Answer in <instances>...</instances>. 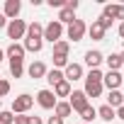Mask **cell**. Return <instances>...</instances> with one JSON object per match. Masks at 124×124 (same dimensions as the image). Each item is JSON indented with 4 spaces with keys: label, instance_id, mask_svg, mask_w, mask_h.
Segmentation results:
<instances>
[{
    "label": "cell",
    "instance_id": "6da1fadb",
    "mask_svg": "<svg viewBox=\"0 0 124 124\" xmlns=\"http://www.w3.org/2000/svg\"><path fill=\"white\" fill-rule=\"evenodd\" d=\"M5 29H8V37L12 39V44H17V39H24V34H27V22L24 20H10Z\"/></svg>",
    "mask_w": 124,
    "mask_h": 124
},
{
    "label": "cell",
    "instance_id": "7a4b0ae2",
    "mask_svg": "<svg viewBox=\"0 0 124 124\" xmlns=\"http://www.w3.org/2000/svg\"><path fill=\"white\" fill-rule=\"evenodd\" d=\"M61 37H63V24L61 22H56V20H51L46 27H44V41H51V44H56V41H61Z\"/></svg>",
    "mask_w": 124,
    "mask_h": 124
},
{
    "label": "cell",
    "instance_id": "3957f363",
    "mask_svg": "<svg viewBox=\"0 0 124 124\" xmlns=\"http://www.w3.org/2000/svg\"><path fill=\"white\" fill-rule=\"evenodd\" d=\"M32 105H34V97L27 95V93H22V95H17L12 100V114H27L32 109Z\"/></svg>",
    "mask_w": 124,
    "mask_h": 124
},
{
    "label": "cell",
    "instance_id": "277c9868",
    "mask_svg": "<svg viewBox=\"0 0 124 124\" xmlns=\"http://www.w3.org/2000/svg\"><path fill=\"white\" fill-rule=\"evenodd\" d=\"M68 105H71V109H73V112H78V114H80V112L90 105V100H88V95H85L83 90H73V93L68 95Z\"/></svg>",
    "mask_w": 124,
    "mask_h": 124
},
{
    "label": "cell",
    "instance_id": "5b68a950",
    "mask_svg": "<svg viewBox=\"0 0 124 124\" xmlns=\"http://www.w3.org/2000/svg\"><path fill=\"white\" fill-rule=\"evenodd\" d=\"M85 34H88V24H85L83 20H76L73 24H68V27H66V37H68L71 41H80Z\"/></svg>",
    "mask_w": 124,
    "mask_h": 124
},
{
    "label": "cell",
    "instance_id": "8992f818",
    "mask_svg": "<svg viewBox=\"0 0 124 124\" xmlns=\"http://www.w3.org/2000/svg\"><path fill=\"white\" fill-rule=\"evenodd\" d=\"M34 100L39 102V107H41V109H54V107H56V102H58V100H56V95H54V90H49V88L39 90Z\"/></svg>",
    "mask_w": 124,
    "mask_h": 124
},
{
    "label": "cell",
    "instance_id": "52a82bcc",
    "mask_svg": "<svg viewBox=\"0 0 124 124\" xmlns=\"http://www.w3.org/2000/svg\"><path fill=\"white\" fill-rule=\"evenodd\" d=\"M122 80H124V76H122L119 71H107V73L102 76V88L107 85L109 90H119V85H122Z\"/></svg>",
    "mask_w": 124,
    "mask_h": 124
},
{
    "label": "cell",
    "instance_id": "ba28073f",
    "mask_svg": "<svg viewBox=\"0 0 124 124\" xmlns=\"http://www.w3.org/2000/svg\"><path fill=\"white\" fill-rule=\"evenodd\" d=\"M102 17H107V20H122L124 22V5H112V3H107L105 8H102Z\"/></svg>",
    "mask_w": 124,
    "mask_h": 124
},
{
    "label": "cell",
    "instance_id": "9c48e42d",
    "mask_svg": "<svg viewBox=\"0 0 124 124\" xmlns=\"http://www.w3.org/2000/svg\"><path fill=\"white\" fill-rule=\"evenodd\" d=\"M20 10H22V3H20V0H5L3 15H5L8 22H10V20H17V17H20Z\"/></svg>",
    "mask_w": 124,
    "mask_h": 124
},
{
    "label": "cell",
    "instance_id": "30bf717a",
    "mask_svg": "<svg viewBox=\"0 0 124 124\" xmlns=\"http://www.w3.org/2000/svg\"><path fill=\"white\" fill-rule=\"evenodd\" d=\"M24 46L22 44H10L8 49H5V56L10 58V61H15V63H22V61H24Z\"/></svg>",
    "mask_w": 124,
    "mask_h": 124
},
{
    "label": "cell",
    "instance_id": "8fae6325",
    "mask_svg": "<svg viewBox=\"0 0 124 124\" xmlns=\"http://www.w3.org/2000/svg\"><path fill=\"white\" fill-rule=\"evenodd\" d=\"M80 78H83V66L80 63H68L63 68V80L73 83V80H80Z\"/></svg>",
    "mask_w": 124,
    "mask_h": 124
},
{
    "label": "cell",
    "instance_id": "7c38bea8",
    "mask_svg": "<svg viewBox=\"0 0 124 124\" xmlns=\"http://www.w3.org/2000/svg\"><path fill=\"white\" fill-rule=\"evenodd\" d=\"M83 93L88 95V100H90V97H100V95H102V83H100V80H90V78H85V88H83Z\"/></svg>",
    "mask_w": 124,
    "mask_h": 124
},
{
    "label": "cell",
    "instance_id": "4fadbf2b",
    "mask_svg": "<svg viewBox=\"0 0 124 124\" xmlns=\"http://www.w3.org/2000/svg\"><path fill=\"white\" fill-rule=\"evenodd\" d=\"M102 61H105V54H102V51H97V49L85 51V63H88L90 68H100Z\"/></svg>",
    "mask_w": 124,
    "mask_h": 124
},
{
    "label": "cell",
    "instance_id": "5bb4252c",
    "mask_svg": "<svg viewBox=\"0 0 124 124\" xmlns=\"http://www.w3.org/2000/svg\"><path fill=\"white\" fill-rule=\"evenodd\" d=\"M27 73H29V78H34V80H39V78H46V66L41 63V61H34V63H29Z\"/></svg>",
    "mask_w": 124,
    "mask_h": 124
},
{
    "label": "cell",
    "instance_id": "9a60e30c",
    "mask_svg": "<svg viewBox=\"0 0 124 124\" xmlns=\"http://www.w3.org/2000/svg\"><path fill=\"white\" fill-rule=\"evenodd\" d=\"M76 20H78V17H76V12H73V10L61 8V10H58V20H56V22H61L63 27H68V24H73Z\"/></svg>",
    "mask_w": 124,
    "mask_h": 124
},
{
    "label": "cell",
    "instance_id": "2e32d148",
    "mask_svg": "<svg viewBox=\"0 0 124 124\" xmlns=\"http://www.w3.org/2000/svg\"><path fill=\"white\" fill-rule=\"evenodd\" d=\"M24 37L41 39V37H44V24H41V22H37V20H34V22H29V24H27V34H24Z\"/></svg>",
    "mask_w": 124,
    "mask_h": 124
},
{
    "label": "cell",
    "instance_id": "e0dca14e",
    "mask_svg": "<svg viewBox=\"0 0 124 124\" xmlns=\"http://www.w3.org/2000/svg\"><path fill=\"white\" fill-rule=\"evenodd\" d=\"M51 90H54L56 100H58V97H68V95L73 93V88H71V83H68V80H61V83H58V85H54Z\"/></svg>",
    "mask_w": 124,
    "mask_h": 124
},
{
    "label": "cell",
    "instance_id": "ac0fdd59",
    "mask_svg": "<svg viewBox=\"0 0 124 124\" xmlns=\"http://www.w3.org/2000/svg\"><path fill=\"white\" fill-rule=\"evenodd\" d=\"M88 34H90V39H95V41H102V39H105V29H102V24H100L97 20H93V24L88 27Z\"/></svg>",
    "mask_w": 124,
    "mask_h": 124
},
{
    "label": "cell",
    "instance_id": "d6986e66",
    "mask_svg": "<svg viewBox=\"0 0 124 124\" xmlns=\"http://www.w3.org/2000/svg\"><path fill=\"white\" fill-rule=\"evenodd\" d=\"M24 51H32V54H39L41 46H44V39H32V37H24Z\"/></svg>",
    "mask_w": 124,
    "mask_h": 124
},
{
    "label": "cell",
    "instance_id": "ffe728a7",
    "mask_svg": "<svg viewBox=\"0 0 124 124\" xmlns=\"http://www.w3.org/2000/svg\"><path fill=\"white\" fill-rule=\"evenodd\" d=\"M107 105H109L112 109L122 107V105H124V93H119V90H109V95H107Z\"/></svg>",
    "mask_w": 124,
    "mask_h": 124
},
{
    "label": "cell",
    "instance_id": "44dd1931",
    "mask_svg": "<svg viewBox=\"0 0 124 124\" xmlns=\"http://www.w3.org/2000/svg\"><path fill=\"white\" fill-rule=\"evenodd\" d=\"M71 114H73V109H71L68 102H56V107H54V117L66 119V117H71Z\"/></svg>",
    "mask_w": 124,
    "mask_h": 124
},
{
    "label": "cell",
    "instance_id": "7402d4cb",
    "mask_svg": "<svg viewBox=\"0 0 124 124\" xmlns=\"http://www.w3.org/2000/svg\"><path fill=\"white\" fill-rule=\"evenodd\" d=\"M97 117H100L102 122H112V119H117V109H112L109 105H102V107L97 109Z\"/></svg>",
    "mask_w": 124,
    "mask_h": 124
},
{
    "label": "cell",
    "instance_id": "603a6c76",
    "mask_svg": "<svg viewBox=\"0 0 124 124\" xmlns=\"http://www.w3.org/2000/svg\"><path fill=\"white\" fill-rule=\"evenodd\" d=\"M68 51H71V41L68 39H61V41L54 44V56H68Z\"/></svg>",
    "mask_w": 124,
    "mask_h": 124
},
{
    "label": "cell",
    "instance_id": "cb8c5ba5",
    "mask_svg": "<svg viewBox=\"0 0 124 124\" xmlns=\"http://www.w3.org/2000/svg\"><path fill=\"white\" fill-rule=\"evenodd\" d=\"M46 80H49V85H51V88H54V85H58L61 80H63V71H58V68L46 71Z\"/></svg>",
    "mask_w": 124,
    "mask_h": 124
},
{
    "label": "cell",
    "instance_id": "d4e9b609",
    "mask_svg": "<svg viewBox=\"0 0 124 124\" xmlns=\"http://www.w3.org/2000/svg\"><path fill=\"white\" fill-rule=\"evenodd\" d=\"M105 63H107V68H109V71H119V68H122L119 54H109V56H105Z\"/></svg>",
    "mask_w": 124,
    "mask_h": 124
},
{
    "label": "cell",
    "instance_id": "484cf974",
    "mask_svg": "<svg viewBox=\"0 0 124 124\" xmlns=\"http://www.w3.org/2000/svg\"><path fill=\"white\" fill-rule=\"evenodd\" d=\"M95 117H97V109H95L93 105H88V107H85V109L80 112V119H83V124H90V122H93Z\"/></svg>",
    "mask_w": 124,
    "mask_h": 124
},
{
    "label": "cell",
    "instance_id": "4316f807",
    "mask_svg": "<svg viewBox=\"0 0 124 124\" xmlns=\"http://www.w3.org/2000/svg\"><path fill=\"white\" fill-rule=\"evenodd\" d=\"M22 73H24V66L10 61V76H12V78H22Z\"/></svg>",
    "mask_w": 124,
    "mask_h": 124
},
{
    "label": "cell",
    "instance_id": "83f0119b",
    "mask_svg": "<svg viewBox=\"0 0 124 124\" xmlns=\"http://www.w3.org/2000/svg\"><path fill=\"white\" fill-rule=\"evenodd\" d=\"M0 124H15L12 109H3V112H0Z\"/></svg>",
    "mask_w": 124,
    "mask_h": 124
},
{
    "label": "cell",
    "instance_id": "f1b7e54d",
    "mask_svg": "<svg viewBox=\"0 0 124 124\" xmlns=\"http://www.w3.org/2000/svg\"><path fill=\"white\" fill-rule=\"evenodd\" d=\"M51 58H54V68H58V71H61V68H66V66L71 63L68 56H51Z\"/></svg>",
    "mask_w": 124,
    "mask_h": 124
},
{
    "label": "cell",
    "instance_id": "f546056e",
    "mask_svg": "<svg viewBox=\"0 0 124 124\" xmlns=\"http://www.w3.org/2000/svg\"><path fill=\"white\" fill-rule=\"evenodd\" d=\"M8 93H10V83H8L5 78H0V97H5Z\"/></svg>",
    "mask_w": 124,
    "mask_h": 124
},
{
    "label": "cell",
    "instance_id": "4dcf8cb0",
    "mask_svg": "<svg viewBox=\"0 0 124 124\" xmlns=\"http://www.w3.org/2000/svg\"><path fill=\"white\" fill-rule=\"evenodd\" d=\"M15 124H29V114H15Z\"/></svg>",
    "mask_w": 124,
    "mask_h": 124
},
{
    "label": "cell",
    "instance_id": "1f68e13d",
    "mask_svg": "<svg viewBox=\"0 0 124 124\" xmlns=\"http://www.w3.org/2000/svg\"><path fill=\"white\" fill-rule=\"evenodd\" d=\"M78 5H80L78 0H66V5H63V8H68V10H73V12H76V10H78Z\"/></svg>",
    "mask_w": 124,
    "mask_h": 124
},
{
    "label": "cell",
    "instance_id": "d6a6232c",
    "mask_svg": "<svg viewBox=\"0 0 124 124\" xmlns=\"http://www.w3.org/2000/svg\"><path fill=\"white\" fill-rule=\"evenodd\" d=\"M97 22H100V24H102V29H105V32H107V29H109V27H112V20H107V17H100V20H97Z\"/></svg>",
    "mask_w": 124,
    "mask_h": 124
},
{
    "label": "cell",
    "instance_id": "836d02e7",
    "mask_svg": "<svg viewBox=\"0 0 124 124\" xmlns=\"http://www.w3.org/2000/svg\"><path fill=\"white\" fill-rule=\"evenodd\" d=\"M49 5H51V8H58V10H61V8L66 5V0H49Z\"/></svg>",
    "mask_w": 124,
    "mask_h": 124
},
{
    "label": "cell",
    "instance_id": "e575fe53",
    "mask_svg": "<svg viewBox=\"0 0 124 124\" xmlns=\"http://www.w3.org/2000/svg\"><path fill=\"white\" fill-rule=\"evenodd\" d=\"M46 124H63V119H58V117H49Z\"/></svg>",
    "mask_w": 124,
    "mask_h": 124
},
{
    "label": "cell",
    "instance_id": "d590c367",
    "mask_svg": "<svg viewBox=\"0 0 124 124\" xmlns=\"http://www.w3.org/2000/svg\"><path fill=\"white\" fill-rule=\"evenodd\" d=\"M5 27H8V17L0 12V29H5Z\"/></svg>",
    "mask_w": 124,
    "mask_h": 124
},
{
    "label": "cell",
    "instance_id": "8d00e7d4",
    "mask_svg": "<svg viewBox=\"0 0 124 124\" xmlns=\"http://www.w3.org/2000/svg\"><path fill=\"white\" fill-rule=\"evenodd\" d=\"M117 119H122V122H124V105H122V107H117Z\"/></svg>",
    "mask_w": 124,
    "mask_h": 124
},
{
    "label": "cell",
    "instance_id": "74e56055",
    "mask_svg": "<svg viewBox=\"0 0 124 124\" xmlns=\"http://www.w3.org/2000/svg\"><path fill=\"white\" fill-rule=\"evenodd\" d=\"M29 124H44L41 117H29Z\"/></svg>",
    "mask_w": 124,
    "mask_h": 124
},
{
    "label": "cell",
    "instance_id": "f35d334b",
    "mask_svg": "<svg viewBox=\"0 0 124 124\" xmlns=\"http://www.w3.org/2000/svg\"><path fill=\"white\" fill-rule=\"evenodd\" d=\"M117 32H119V37H122V39H124V22H122V24H119V29H117Z\"/></svg>",
    "mask_w": 124,
    "mask_h": 124
},
{
    "label": "cell",
    "instance_id": "ab89813d",
    "mask_svg": "<svg viewBox=\"0 0 124 124\" xmlns=\"http://www.w3.org/2000/svg\"><path fill=\"white\" fill-rule=\"evenodd\" d=\"M119 61H122V66H124V51H122V54H119Z\"/></svg>",
    "mask_w": 124,
    "mask_h": 124
},
{
    "label": "cell",
    "instance_id": "60d3db41",
    "mask_svg": "<svg viewBox=\"0 0 124 124\" xmlns=\"http://www.w3.org/2000/svg\"><path fill=\"white\" fill-rule=\"evenodd\" d=\"M3 56H5V51H3V49H0V58H3Z\"/></svg>",
    "mask_w": 124,
    "mask_h": 124
},
{
    "label": "cell",
    "instance_id": "b9f144b4",
    "mask_svg": "<svg viewBox=\"0 0 124 124\" xmlns=\"http://www.w3.org/2000/svg\"><path fill=\"white\" fill-rule=\"evenodd\" d=\"M80 124H83V122H80Z\"/></svg>",
    "mask_w": 124,
    "mask_h": 124
}]
</instances>
